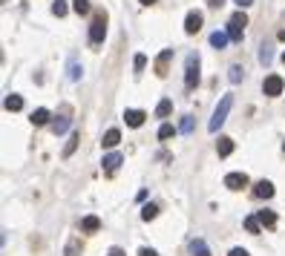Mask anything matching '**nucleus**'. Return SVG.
I'll return each instance as SVG.
<instances>
[{"label":"nucleus","mask_w":285,"mask_h":256,"mask_svg":"<svg viewBox=\"0 0 285 256\" xmlns=\"http://www.w3.org/2000/svg\"><path fill=\"white\" fill-rule=\"evenodd\" d=\"M231 256H248V250H245V247H233Z\"/></svg>","instance_id":"nucleus-35"},{"label":"nucleus","mask_w":285,"mask_h":256,"mask_svg":"<svg viewBox=\"0 0 285 256\" xmlns=\"http://www.w3.org/2000/svg\"><path fill=\"white\" fill-rule=\"evenodd\" d=\"M81 230H84V233H95V230H101V219L98 216H84V219H81Z\"/></svg>","instance_id":"nucleus-13"},{"label":"nucleus","mask_w":285,"mask_h":256,"mask_svg":"<svg viewBox=\"0 0 285 256\" xmlns=\"http://www.w3.org/2000/svg\"><path fill=\"white\" fill-rule=\"evenodd\" d=\"M257 219H259V225H262V228H274V225H276L274 210H259V213H257Z\"/></svg>","instance_id":"nucleus-16"},{"label":"nucleus","mask_w":285,"mask_h":256,"mask_svg":"<svg viewBox=\"0 0 285 256\" xmlns=\"http://www.w3.org/2000/svg\"><path fill=\"white\" fill-rule=\"evenodd\" d=\"M84 69H81V63H69V81H81Z\"/></svg>","instance_id":"nucleus-30"},{"label":"nucleus","mask_w":285,"mask_h":256,"mask_svg":"<svg viewBox=\"0 0 285 256\" xmlns=\"http://www.w3.org/2000/svg\"><path fill=\"white\" fill-rule=\"evenodd\" d=\"M259 228H262V225H259L257 216H248V219H245V230H248V233H259Z\"/></svg>","instance_id":"nucleus-27"},{"label":"nucleus","mask_w":285,"mask_h":256,"mask_svg":"<svg viewBox=\"0 0 285 256\" xmlns=\"http://www.w3.org/2000/svg\"><path fill=\"white\" fill-rule=\"evenodd\" d=\"M118 141H121V133H118L116 127H113V130H107V133H104V141H101V144H104V147L110 150V147H116Z\"/></svg>","instance_id":"nucleus-18"},{"label":"nucleus","mask_w":285,"mask_h":256,"mask_svg":"<svg viewBox=\"0 0 285 256\" xmlns=\"http://www.w3.org/2000/svg\"><path fill=\"white\" fill-rule=\"evenodd\" d=\"M279 41H285V29H282V32H279Z\"/></svg>","instance_id":"nucleus-40"},{"label":"nucleus","mask_w":285,"mask_h":256,"mask_svg":"<svg viewBox=\"0 0 285 256\" xmlns=\"http://www.w3.org/2000/svg\"><path fill=\"white\" fill-rule=\"evenodd\" d=\"M242 75H245V69H242L239 63H236V66H231V72H228V78H231V84H239V81H242Z\"/></svg>","instance_id":"nucleus-25"},{"label":"nucleus","mask_w":285,"mask_h":256,"mask_svg":"<svg viewBox=\"0 0 285 256\" xmlns=\"http://www.w3.org/2000/svg\"><path fill=\"white\" fill-rule=\"evenodd\" d=\"M173 133H176V130H173V124H161V127H159V138H161V141L173 138Z\"/></svg>","instance_id":"nucleus-26"},{"label":"nucleus","mask_w":285,"mask_h":256,"mask_svg":"<svg viewBox=\"0 0 285 256\" xmlns=\"http://www.w3.org/2000/svg\"><path fill=\"white\" fill-rule=\"evenodd\" d=\"M202 20H205L202 18V12H190V15L185 18V32L187 35H196L199 29H202Z\"/></svg>","instance_id":"nucleus-8"},{"label":"nucleus","mask_w":285,"mask_h":256,"mask_svg":"<svg viewBox=\"0 0 285 256\" xmlns=\"http://www.w3.org/2000/svg\"><path fill=\"white\" fill-rule=\"evenodd\" d=\"M210 6H213V9H219V6H222V0H210Z\"/></svg>","instance_id":"nucleus-38"},{"label":"nucleus","mask_w":285,"mask_h":256,"mask_svg":"<svg viewBox=\"0 0 285 256\" xmlns=\"http://www.w3.org/2000/svg\"><path fill=\"white\" fill-rule=\"evenodd\" d=\"M259 63H262V66L271 63V46H262V49H259Z\"/></svg>","instance_id":"nucleus-31"},{"label":"nucleus","mask_w":285,"mask_h":256,"mask_svg":"<svg viewBox=\"0 0 285 256\" xmlns=\"http://www.w3.org/2000/svg\"><path fill=\"white\" fill-rule=\"evenodd\" d=\"M104 35H107V18L104 15H95L92 26H89V44H104Z\"/></svg>","instance_id":"nucleus-3"},{"label":"nucleus","mask_w":285,"mask_h":256,"mask_svg":"<svg viewBox=\"0 0 285 256\" xmlns=\"http://www.w3.org/2000/svg\"><path fill=\"white\" fill-rule=\"evenodd\" d=\"M282 63H285V52H282Z\"/></svg>","instance_id":"nucleus-41"},{"label":"nucleus","mask_w":285,"mask_h":256,"mask_svg":"<svg viewBox=\"0 0 285 256\" xmlns=\"http://www.w3.org/2000/svg\"><path fill=\"white\" fill-rule=\"evenodd\" d=\"M225 187L228 190H242V187H248V176L245 173H228L225 176Z\"/></svg>","instance_id":"nucleus-7"},{"label":"nucleus","mask_w":285,"mask_h":256,"mask_svg":"<svg viewBox=\"0 0 285 256\" xmlns=\"http://www.w3.org/2000/svg\"><path fill=\"white\" fill-rule=\"evenodd\" d=\"M78 250H81V245L75 242V239H72L69 245H66V256H78Z\"/></svg>","instance_id":"nucleus-33"},{"label":"nucleus","mask_w":285,"mask_h":256,"mask_svg":"<svg viewBox=\"0 0 285 256\" xmlns=\"http://www.w3.org/2000/svg\"><path fill=\"white\" fill-rule=\"evenodd\" d=\"M170 61H173V49H164V52L156 58V75H159V78H164V75H167Z\"/></svg>","instance_id":"nucleus-9"},{"label":"nucleus","mask_w":285,"mask_h":256,"mask_svg":"<svg viewBox=\"0 0 285 256\" xmlns=\"http://www.w3.org/2000/svg\"><path fill=\"white\" fill-rule=\"evenodd\" d=\"M6 109H9V113H18V109H23V98L12 92V95L6 98Z\"/></svg>","instance_id":"nucleus-20"},{"label":"nucleus","mask_w":285,"mask_h":256,"mask_svg":"<svg viewBox=\"0 0 285 256\" xmlns=\"http://www.w3.org/2000/svg\"><path fill=\"white\" fill-rule=\"evenodd\" d=\"M121 153H110V156H104V170H107V173H116L118 167H121Z\"/></svg>","instance_id":"nucleus-12"},{"label":"nucleus","mask_w":285,"mask_h":256,"mask_svg":"<svg viewBox=\"0 0 285 256\" xmlns=\"http://www.w3.org/2000/svg\"><path fill=\"white\" fill-rule=\"evenodd\" d=\"M32 124H35V127H44V124H49V109L38 106L35 113H32Z\"/></svg>","instance_id":"nucleus-17"},{"label":"nucleus","mask_w":285,"mask_h":256,"mask_svg":"<svg viewBox=\"0 0 285 256\" xmlns=\"http://www.w3.org/2000/svg\"><path fill=\"white\" fill-rule=\"evenodd\" d=\"M170 113H173V101L170 98H161L159 106H156V118H167Z\"/></svg>","instance_id":"nucleus-15"},{"label":"nucleus","mask_w":285,"mask_h":256,"mask_svg":"<svg viewBox=\"0 0 285 256\" xmlns=\"http://www.w3.org/2000/svg\"><path fill=\"white\" fill-rule=\"evenodd\" d=\"M107 256H124V250H121V247H110Z\"/></svg>","instance_id":"nucleus-36"},{"label":"nucleus","mask_w":285,"mask_h":256,"mask_svg":"<svg viewBox=\"0 0 285 256\" xmlns=\"http://www.w3.org/2000/svg\"><path fill=\"white\" fill-rule=\"evenodd\" d=\"M233 3H239L242 9H245V6H251V3H254V0H233Z\"/></svg>","instance_id":"nucleus-37"},{"label":"nucleus","mask_w":285,"mask_h":256,"mask_svg":"<svg viewBox=\"0 0 285 256\" xmlns=\"http://www.w3.org/2000/svg\"><path fill=\"white\" fill-rule=\"evenodd\" d=\"M245 26H248V18H245L242 12H236V15L231 18V23H228V35H231V41L239 44L242 35H245Z\"/></svg>","instance_id":"nucleus-4"},{"label":"nucleus","mask_w":285,"mask_h":256,"mask_svg":"<svg viewBox=\"0 0 285 256\" xmlns=\"http://www.w3.org/2000/svg\"><path fill=\"white\" fill-rule=\"evenodd\" d=\"M193 127H196V121H193V115H185V118H182V124H179V130H182V133H193Z\"/></svg>","instance_id":"nucleus-24"},{"label":"nucleus","mask_w":285,"mask_h":256,"mask_svg":"<svg viewBox=\"0 0 285 256\" xmlns=\"http://www.w3.org/2000/svg\"><path fill=\"white\" fill-rule=\"evenodd\" d=\"M228 41H231V35H228V32H213V35H210V46H213V49H225V46H228Z\"/></svg>","instance_id":"nucleus-14"},{"label":"nucleus","mask_w":285,"mask_h":256,"mask_svg":"<svg viewBox=\"0 0 285 256\" xmlns=\"http://www.w3.org/2000/svg\"><path fill=\"white\" fill-rule=\"evenodd\" d=\"M133 66H135V72H141L144 66H147V58H144V55L138 52V55H135V58H133Z\"/></svg>","instance_id":"nucleus-32"},{"label":"nucleus","mask_w":285,"mask_h":256,"mask_svg":"<svg viewBox=\"0 0 285 256\" xmlns=\"http://www.w3.org/2000/svg\"><path fill=\"white\" fill-rule=\"evenodd\" d=\"M199 84V55H187L185 63V87L187 89H196Z\"/></svg>","instance_id":"nucleus-2"},{"label":"nucleus","mask_w":285,"mask_h":256,"mask_svg":"<svg viewBox=\"0 0 285 256\" xmlns=\"http://www.w3.org/2000/svg\"><path fill=\"white\" fill-rule=\"evenodd\" d=\"M78 141H81V135H78V133H72V135H69V141H66V147H63V159H69L72 153H75Z\"/></svg>","instance_id":"nucleus-22"},{"label":"nucleus","mask_w":285,"mask_h":256,"mask_svg":"<svg viewBox=\"0 0 285 256\" xmlns=\"http://www.w3.org/2000/svg\"><path fill=\"white\" fill-rule=\"evenodd\" d=\"M190 250H193V256H210L205 239H193V242H190Z\"/></svg>","instance_id":"nucleus-19"},{"label":"nucleus","mask_w":285,"mask_h":256,"mask_svg":"<svg viewBox=\"0 0 285 256\" xmlns=\"http://www.w3.org/2000/svg\"><path fill=\"white\" fill-rule=\"evenodd\" d=\"M72 9L78 12V15H87L89 12V0H72Z\"/></svg>","instance_id":"nucleus-29"},{"label":"nucleus","mask_w":285,"mask_h":256,"mask_svg":"<svg viewBox=\"0 0 285 256\" xmlns=\"http://www.w3.org/2000/svg\"><path fill=\"white\" fill-rule=\"evenodd\" d=\"M66 130H69V106H63L61 115H58V118L52 121V133H55V135H63Z\"/></svg>","instance_id":"nucleus-6"},{"label":"nucleus","mask_w":285,"mask_h":256,"mask_svg":"<svg viewBox=\"0 0 285 256\" xmlns=\"http://www.w3.org/2000/svg\"><path fill=\"white\" fill-rule=\"evenodd\" d=\"M231 106H233V95H222V101H219L216 109H213V118H210V124H207V130H210V133H219V127L228 121Z\"/></svg>","instance_id":"nucleus-1"},{"label":"nucleus","mask_w":285,"mask_h":256,"mask_svg":"<svg viewBox=\"0 0 285 256\" xmlns=\"http://www.w3.org/2000/svg\"><path fill=\"white\" fill-rule=\"evenodd\" d=\"M144 118H147V113H141V109H127V113H124L127 127H141Z\"/></svg>","instance_id":"nucleus-11"},{"label":"nucleus","mask_w":285,"mask_h":256,"mask_svg":"<svg viewBox=\"0 0 285 256\" xmlns=\"http://www.w3.org/2000/svg\"><path fill=\"white\" fill-rule=\"evenodd\" d=\"M282 153H285V144H282Z\"/></svg>","instance_id":"nucleus-42"},{"label":"nucleus","mask_w":285,"mask_h":256,"mask_svg":"<svg viewBox=\"0 0 285 256\" xmlns=\"http://www.w3.org/2000/svg\"><path fill=\"white\" fill-rule=\"evenodd\" d=\"M282 89H285V81L279 78V75H268L265 84H262V92H265V95H271V98L282 95Z\"/></svg>","instance_id":"nucleus-5"},{"label":"nucleus","mask_w":285,"mask_h":256,"mask_svg":"<svg viewBox=\"0 0 285 256\" xmlns=\"http://www.w3.org/2000/svg\"><path fill=\"white\" fill-rule=\"evenodd\" d=\"M254 196H257V199H271V196H274V185L265 181V178L257 181V185H254Z\"/></svg>","instance_id":"nucleus-10"},{"label":"nucleus","mask_w":285,"mask_h":256,"mask_svg":"<svg viewBox=\"0 0 285 256\" xmlns=\"http://www.w3.org/2000/svg\"><path fill=\"white\" fill-rule=\"evenodd\" d=\"M52 15L55 18H63V15H66V0H55L52 3Z\"/></svg>","instance_id":"nucleus-28"},{"label":"nucleus","mask_w":285,"mask_h":256,"mask_svg":"<svg viewBox=\"0 0 285 256\" xmlns=\"http://www.w3.org/2000/svg\"><path fill=\"white\" fill-rule=\"evenodd\" d=\"M138 256H159V253H156L153 247H141V250H138Z\"/></svg>","instance_id":"nucleus-34"},{"label":"nucleus","mask_w":285,"mask_h":256,"mask_svg":"<svg viewBox=\"0 0 285 256\" xmlns=\"http://www.w3.org/2000/svg\"><path fill=\"white\" fill-rule=\"evenodd\" d=\"M156 216H159V204H144V207H141V219L144 222H150V219H156Z\"/></svg>","instance_id":"nucleus-21"},{"label":"nucleus","mask_w":285,"mask_h":256,"mask_svg":"<svg viewBox=\"0 0 285 256\" xmlns=\"http://www.w3.org/2000/svg\"><path fill=\"white\" fill-rule=\"evenodd\" d=\"M141 3H144V6H150V3H156V0H141Z\"/></svg>","instance_id":"nucleus-39"},{"label":"nucleus","mask_w":285,"mask_h":256,"mask_svg":"<svg viewBox=\"0 0 285 256\" xmlns=\"http://www.w3.org/2000/svg\"><path fill=\"white\" fill-rule=\"evenodd\" d=\"M216 150H219V156L225 159V156H231V153H233V141H231V138H219Z\"/></svg>","instance_id":"nucleus-23"}]
</instances>
